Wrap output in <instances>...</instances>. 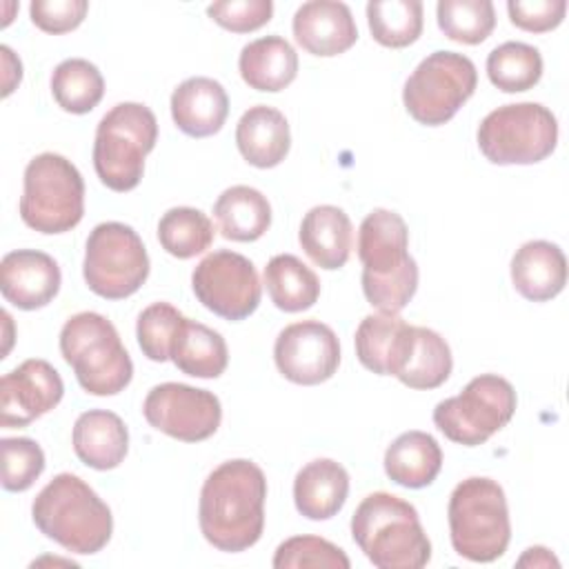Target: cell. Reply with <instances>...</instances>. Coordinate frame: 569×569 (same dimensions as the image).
<instances>
[{
    "instance_id": "obj_1",
    "label": "cell",
    "mask_w": 569,
    "mask_h": 569,
    "mask_svg": "<svg viewBox=\"0 0 569 569\" xmlns=\"http://www.w3.org/2000/svg\"><path fill=\"white\" fill-rule=\"evenodd\" d=\"M267 478L244 458L216 467L202 489L198 522L204 540L220 551L238 553L253 547L264 529Z\"/></svg>"
},
{
    "instance_id": "obj_2",
    "label": "cell",
    "mask_w": 569,
    "mask_h": 569,
    "mask_svg": "<svg viewBox=\"0 0 569 569\" xmlns=\"http://www.w3.org/2000/svg\"><path fill=\"white\" fill-rule=\"evenodd\" d=\"M409 229L400 213L373 209L358 229L362 291L380 313H400L418 289V264L407 251Z\"/></svg>"
},
{
    "instance_id": "obj_3",
    "label": "cell",
    "mask_w": 569,
    "mask_h": 569,
    "mask_svg": "<svg viewBox=\"0 0 569 569\" xmlns=\"http://www.w3.org/2000/svg\"><path fill=\"white\" fill-rule=\"evenodd\" d=\"M31 518L40 533L80 556L102 551L113 531L107 502L73 473H58L40 489Z\"/></svg>"
},
{
    "instance_id": "obj_4",
    "label": "cell",
    "mask_w": 569,
    "mask_h": 569,
    "mask_svg": "<svg viewBox=\"0 0 569 569\" xmlns=\"http://www.w3.org/2000/svg\"><path fill=\"white\" fill-rule=\"evenodd\" d=\"M351 536L378 569H420L431 560V542L411 502L387 493H369L351 516Z\"/></svg>"
},
{
    "instance_id": "obj_5",
    "label": "cell",
    "mask_w": 569,
    "mask_h": 569,
    "mask_svg": "<svg viewBox=\"0 0 569 569\" xmlns=\"http://www.w3.org/2000/svg\"><path fill=\"white\" fill-rule=\"evenodd\" d=\"M453 551L471 562L498 560L511 540L509 507L502 487L482 476L456 485L447 507Z\"/></svg>"
},
{
    "instance_id": "obj_6",
    "label": "cell",
    "mask_w": 569,
    "mask_h": 569,
    "mask_svg": "<svg viewBox=\"0 0 569 569\" xmlns=\"http://www.w3.org/2000/svg\"><path fill=\"white\" fill-rule=\"evenodd\" d=\"M60 353L91 396H116L133 376V362L102 313L80 311L60 329Z\"/></svg>"
},
{
    "instance_id": "obj_7",
    "label": "cell",
    "mask_w": 569,
    "mask_h": 569,
    "mask_svg": "<svg viewBox=\"0 0 569 569\" xmlns=\"http://www.w3.org/2000/svg\"><path fill=\"white\" fill-rule=\"evenodd\" d=\"M158 140V120L147 104L120 102L98 122L93 169L104 187L124 193L140 184L144 158Z\"/></svg>"
},
{
    "instance_id": "obj_8",
    "label": "cell",
    "mask_w": 569,
    "mask_h": 569,
    "mask_svg": "<svg viewBox=\"0 0 569 569\" xmlns=\"http://www.w3.org/2000/svg\"><path fill=\"white\" fill-rule=\"evenodd\" d=\"M84 213V180L60 153L44 151L29 160L20 198V218L40 233L71 231Z\"/></svg>"
},
{
    "instance_id": "obj_9",
    "label": "cell",
    "mask_w": 569,
    "mask_h": 569,
    "mask_svg": "<svg viewBox=\"0 0 569 569\" xmlns=\"http://www.w3.org/2000/svg\"><path fill=\"white\" fill-rule=\"evenodd\" d=\"M476 138L493 164H536L553 153L558 120L540 102L502 104L482 118Z\"/></svg>"
},
{
    "instance_id": "obj_10",
    "label": "cell",
    "mask_w": 569,
    "mask_h": 569,
    "mask_svg": "<svg viewBox=\"0 0 569 569\" xmlns=\"http://www.w3.org/2000/svg\"><path fill=\"white\" fill-rule=\"evenodd\" d=\"M476 84V64L467 56L456 51H433L407 78L402 102L416 122L440 127L473 96Z\"/></svg>"
},
{
    "instance_id": "obj_11",
    "label": "cell",
    "mask_w": 569,
    "mask_h": 569,
    "mask_svg": "<svg viewBox=\"0 0 569 569\" xmlns=\"http://www.w3.org/2000/svg\"><path fill=\"white\" fill-rule=\"evenodd\" d=\"M516 413V389L496 373H480L467 387L433 409V425L451 440L465 447L487 442L507 427Z\"/></svg>"
},
{
    "instance_id": "obj_12",
    "label": "cell",
    "mask_w": 569,
    "mask_h": 569,
    "mask_svg": "<svg viewBox=\"0 0 569 569\" xmlns=\"http://www.w3.org/2000/svg\"><path fill=\"white\" fill-rule=\"evenodd\" d=\"M82 276L107 300L136 293L149 276V256L140 236L124 222H100L87 238Z\"/></svg>"
},
{
    "instance_id": "obj_13",
    "label": "cell",
    "mask_w": 569,
    "mask_h": 569,
    "mask_svg": "<svg viewBox=\"0 0 569 569\" xmlns=\"http://www.w3.org/2000/svg\"><path fill=\"white\" fill-rule=\"evenodd\" d=\"M191 287L204 309L233 322L251 316L262 296L253 262L229 249L204 256L191 273Z\"/></svg>"
},
{
    "instance_id": "obj_14",
    "label": "cell",
    "mask_w": 569,
    "mask_h": 569,
    "mask_svg": "<svg viewBox=\"0 0 569 569\" xmlns=\"http://www.w3.org/2000/svg\"><path fill=\"white\" fill-rule=\"evenodd\" d=\"M142 413L153 429L180 442L211 438L222 420L216 393L182 382L156 385L142 402Z\"/></svg>"
},
{
    "instance_id": "obj_15",
    "label": "cell",
    "mask_w": 569,
    "mask_h": 569,
    "mask_svg": "<svg viewBox=\"0 0 569 569\" xmlns=\"http://www.w3.org/2000/svg\"><path fill=\"white\" fill-rule=\"evenodd\" d=\"M278 371L296 385H320L340 365V342L333 329L320 320H300L284 327L273 345Z\"/></svg>"
},
{
    "instance_id": "obj_16",
    "label": "cell",
    "mask_w": 569,
    "mask_h": 569,
    "mask_svg": "<svg viewBox=\"0 0 569 569\" xmlns=\"http://www.w3.org/2000/svg\"><path fill=\"white\" fill-rule=\"evenodd\" d=\"M60 373L40 358H29L0 380V425L27 427L62 400Z\"/></svg>"
},
{
    "instance_id": "obj_17",
    "label": "cell",
    "mask_w": 569,
    "mask_h": 569,
    "mask_svg": "<svg viewBox=\"0 0 569 569\" xmlns=\"http://www.w3.org/2000/svg\"><path fill=\"white\" fill-rule=\"evenodd\" d=\"M58 262L38 249L9 251L0 262V291L22 311L47 307L60 291Z\"/></svg>"
},
{
    "instance_id": "obj_18",
    "label": "cell",
    "mask_w": 569,
    "mask_h": 569,
    "mask_svg": "<svg viewBox=\"0 0 569 569\" xmlns=\"http://www.w3.org/2000/svg\"><path fill=\"white\" fill-rule=\"evenodd\" d=\"M293 38L311 56L331 58L351 49L358 27L351 9L338 0H311L293 16Z\"/></svg>"
},
{
    "instance_id": "obj_19",
    "label": "cell",
    "mask_w": 569,
    "mask_h": 569,
    "mask_svg": "<svg viewBox=\"0 0 569 569\" xmlns=\"http://www.w3.org/2000/svg\"><path fill=\"white\" fill-rule=\"evenodd\" d=\"M413 325L398 313L365 316L356 329V356L365 369L378 376H396L407 358Z\"/></svg>"
},
{
    "instance_id": "obj_20",
    "label": "cell",
    "mask_w": 569,
    "mask_h": 569,
    "mask_svg": "<svg viewBox=\"0 0 569 569\" xmlns=\"http://www.w3.org/2000/svg\"><path fill=\"white\" fill-rule=\"evenodd\" d=\"M229 113L224 87L207 76L182 80L171 93V118L191 138H207L222 129Z\"/></svg>"
},
{
    "instance_id": "obj_21",
    "label": "cell",
    "mask_w": 569,
    "mask_h": 569,
    "mask_svg": "<svg viewBox=\"0 0 569 569\" xmlns=\"http://www.w3.org/2000/svg\"><path fill=\"white\" fill-rule=\"evenodd\" d=\"M511 282L531 302L556 298L567 284V258L562 249L549 240L525 242L511 258Z\"/></svg>"
},
{
    "instance_id": "obj_22",
    "label": "cell",
    "mask_w": 569,
    "mask_h": 569,
    "mask_svg": "<svg viewBox=\"0 0 569 569\" xmlns=\"http://www.w3.org/2000/svg\"><path fill=\"white\" fill-rule=\"evenodd\" d=\"M73 451L91 469H116L129 451V431L122 418L107 409H89L78 416L71 433Z\"/></svg>"
},
{
    "instance_id": "obj_23",
    "label": "cell",
    "mask_w": 569,
    "mask_h": 569,
    "mask_svg": "<svg viewBox=\"0 0 569 569\" xmlns=\"http://www.w3.org/2000/svg\"><path fill=\"white\" fill-rule=\"evenodd\" d=\"M236 144L249 164L258 169L278 167L291 147L289 122L269 104L249 107L238 120Z\"/></svg>"
},
{
    "instance_id": "obj_24",
    "label": "cell",
    "mask_w": 569,
    "mask_h": 569,
    "mask_svg": "<svg viewBox=\"0 0 569 569\" xmlns=\"http://www.w3.org/2000/svg\"><path fill=\"white\" fill-rule=\"evenodd\" d=\"M300 247L305 253L327 271L340 269L347 264L351 256L353 229L349 216L333 204H318L311 207L298 231Z\"/></svg>"
},
{
    "instance_id": "obj_25",
    "label": "cell",
    "mask_w": 569,
    "mask_h": 569,
    "mask_svg": "<svg viewBox=\"0 0 569 569\" xmlns=\"http://www.w3.org/2000/svg\"><path fill=\"white\" fill-rule=\"evenodd\" d=\"M347 496L349 473L331 458L311 460L296 473L293 502L296 509L309 520L333 518L347 502Z\"/></svg>"
},
{
    "instance_id": "obj_26",
    "label": "cell",
    "mask_w": 569,
    "mask_h": 569,
    "mask_svg": "<svg viewBox=\"0 0 569 569\" xmlns=\"http://www.w3.org/2000/svg\"><path fill=\"white\" fill-rule=\"evenodd\" d=\"M442 467V449L427 431H405L385 451V473L400 487H429Z\"/></svg>"
},
{
    "instance_id": "obj_27",
    "label": "cell",
    "mask_w": 569,
    "mask_h": 569,
    "mask_svg": "<svg viewBox=\"0 0 569 569\" xmlns=\"http://www.w3.org/2000/svg\"><path fill=\"white\" fill-rule=\"evenodd\" d=\"M238 69L251 89L276 93L296 80L298 53L284 38L264 36L242 47Z\"/></svg>"
},
{
    "instance_id": "obj_28",
    "label": "cell",
    "mask_w": 569,
    "mask_h": 569,
    "mask_svg": "<svg viewBox=\"0 0 569 569\" xmlns=\"http://www.w3.org/2000/svg\"><path fill=\"white\" fill-rule=\"evenodd\" d=\"M169 360L187 376L218 378L229 365V349L216 329L182 318L171 342Z\"/></svg>"
},
{
    "instance_id": "obj_29",
    "label": "cell",
    "mask_w": 569,
    "mask_h": 569,
    "mask_svg": "<svg viewBox=\"0 0 569 569\" xmlns=\"http://www.w3.org/2000/svg\"><path fill=\"white\" fill-rule=\"evenodd\" d=\"M213 216L222 238L253 242L262 238L271 224V204L258 189L249 184H233L218 196Z\"/></svg>"
},
{
    "instance_id": "obj_30",
    "label": "cell",
    "mask_w": 569,
    "mask_h": 569,
    "mask_svg": "<svg viewBox=\"0 0 569 569\" xmlns=\"http://www.w3.org/2000/svg\"><path fill=\"white\" fill-rule=\"evenodd\" d=\"M264 284L271 302L287 313L305 311L320 298L318 276L291 253H278L267 262Z\"/></svg>"
},
{
    "instance_id": "obj_31",
    "label": "cell",
    "mask_w": 569,
    "mask_h": 569,
    "mask_svg": "<svg viewBox=\"0 0 569 569\" xmlns=\"http://www.w3.org/2000/svg\"><path fill=\"white\" fill-rule=\"evenodd\" d=\"M453 369V358L447 340L427 327H413V338L407 358L396 378L411 389H436Z\"/></svg>"
},
{
    "instance_id": "obj_32",
    "label": "cell",
    "mask_w": 569,
    "mask_h": 569,
    "mask_svg": "<svg viewBox=\"0 0 569 569\" xmlns=\"http://www.w3.org/2000/svg\"><path fill=\"white\" fill-rule=\"evenodd\" d=\"M51 93L67 113H89L104 96L100 69L84 58L62 60L51 73Z\"/></svg>"
},
{
    "instance_id": "obj_33",
    "label": "cell",
    "mask_w": 569,
    "mask_h": 569,
    "mask_svg": "<svg viewBox=\"0 0 569 569\" xmlns=\"http://www.w3.org/2000/svg\"><path fill=\"white\" fill-rule=\"evenodd\" d=\"M367 22L373 40L382 47L402 49L413 44L422 33L420 0H371Z\"/></svg>"
},
{
    "instance_id": "obj_34",
    "label": "cell",
    "mask_w": 569,
    "mask_h": 569,
    "mask_svg": "<svg viewBox=\"0 0 569 569\" xmlns=\"http://www.w3.org/2000/svg\"><path fill=\"white\" fill-rule=\"evenodd\" d=\"M487 76L505 93L529 91L542 76V56L527 42H502L487 56Z\"/></svg>"
},
{
    "instance_id": "obj_35",
    "label": "cell",
    "mask_w": 569,
    "mask_h": 569,
    "mask_svg": "<svg viewBox=\"0 0 569 569\" xmlns=\"http://www.w3.org/2000/svg\"><path fill=\"white\" fill-rule=\"evenodd\" d=\"M158 240L167 253L187 260L211 247L213 222L200 209L173 207L158 222Z\"/></svg>"
},
{
    "instance_id": "obj_36",
    "label": "cell",
    "mask_w": 569,
    "mask_h": 569,
    "mask_svg": "<svg viewBox=\"0 0 569 569\" xmlns=\"http://www.w3.org/2000/svg\"><path fill=\"white\" fill-rule=\"evenodd\" d=\"M436 16L440 31L460 44H480L496 27V11L489 0H440Z\"/></svg>"
},
{
    "instance_id": "obj_37",
    "label": "cell",
    "mask_w": 569,
    "mask_h": 569,
    "mask_svg": "<svg viewBox=\"0 0 569 569\" xmlns=\"http://www.w3.org/2000/svg\"><path fill=\"white\" fill-rule=\"evenodd\" d=\"M276 569H300V567H327L349 569L347 553L333 542L318 536H293L278 545L273 553Z\"/></svg>"
},
{
    "instance_id": "obj_38",
    "label": "cell",
    "mask_w": 569,
    "mask_h": 569,
    "mask_svg": "<svg viewBox=\"0 0 569 569\" xmlns=\"http://www.w3.org/2000/svg\"><path fill=\"white\" fill-rule=\"evenodd\" d=\"M182 313L169 302H153L138 316L136 338L142 353L153 362L169 360L173 336L182 322Z\"/></svg>"
},
{
    "instance_id": "obj_39",
    "label": "cell",
    "mask_w": 569,
    "mask_h": 569,
    "mask_svg": "<svg viewBox=\"0 0 569 569\" xmlns=\"http://www.w3.org/2000/svg\"><path fill=\"white\" fill-rule=\"evenodd\" d=\"M2 487L27 491L44 471V451L31 438H2Z\"/></svg>"
},
{
    "instance_id": "obj_40",
    "label": "cell",
    "mask_w": 569,
    "mask_h": 569,
    "mask_svg": "<svg viewBox=\"0 0 569 569\" xmlns=\"http://www.w3.org/2000/svg\"><path fill=\"white\" fill-rule=\"evenodd\" d=\"M207 16L227 31L249 33L264 27L273 16L271 0H222L207 7Z\"/></svg>"
},
{
    "instance_id": "obj_41",
    "label": "cell",
    "mask_w": 569,
    "mask_h": 569,
    "mask_svg": "<svg viewBox=\"0 0 569 569\" xmlns=\"http://www.w3.org/2000/svg\"><path fill=\"white\" fill-rule=\"evenodd\" d=\"M89 11L87 0H33L29 4L31 22L44 33H67L80 27Z\"/></svg>"
},
{
    "instance_id": "obj_42",
    "label": "cell",
    "mask_w": 569,
    "mask_h": 569,
    "mask_svg": "<svg viewBox=\"0 0 569 569\" xmlns=\"http://www.w3.org/2000/svg\"><path fill=\"white\" fill-rule=\"evenodd\" d=\"M509 20L522 31L531 33H545L556 29L565 13L567 2L565 0H509L507 2Z\"/></svg>"
},
{
    "instance_id": "obj_43",
    "label": "cell",
    "mask_w": 569,
    "mask_h": 569,
    "mask_svg": "<svg viewBox=\"0 0 569 569\" xmlns=\"http://www.w3.org/2000/svg\"><path fill=\"white\" fill-rule=\"evenodd\" d=\"M0 53H2V67H4V89H2V96H9L16 89V84L20 82V78H22V64H20V60L13 56V51L7 44L0 47Z\"/></svg>"
},
{
    "instance_id": "obj_44",
    "label": "cell",
    "mask_w": 569,
    "mask_h": 569,
    "mask_svg": "<svg viewBox=\"0 0 569 569\" xmlns=\"http://www.w3.org/2000/svg\"><path fill=\"white\" fill-rule=\"evenodd\" d=\"M518 567H560L547 547H529L518 560Z\"/></svg>"
}]
</instances>
